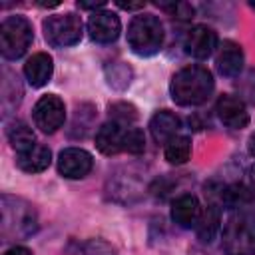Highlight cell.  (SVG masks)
<instances>
[{
    "mask_svg": "<svg viewBox=\"0 0 255 255\" xmlns=\"http://www.w3.org/2000/svg\"><path fill=\"white\" fill-rule=\"evenodd\" d=\"M213 90V74L199 64H189L177 70L169 82V94L177 106H201L211 98Z\"/></svg>",
    "mask_w": 255,
    "mask_h": 255,
    "instance_id": "obj_1",
    "label": "cell"
},
{
    "mask_svg": "<svg viewBox=\"0 0 255 255\" xmlns=\"http://www.w3.org/2000/svg\"><path fill=\"white\" fill-rule=\"evenodd\" d=\"M163 24L155 14H137L128 26V46L135 56H155L163 46Z\"/></svg>",
    "mask_w": 255,
    "mask_h": 255,
    "instance_id": "obj_2",
    "label": "cell"
},
{
    "mask_svg": "<svg viewBox=\"0 0 255 255\" xmlns=\"http://www.w3.org/2000/svg\"><path fill=\"white\" fill-rule=\"evenodd\" d=\"M223 251L227 255H255V215L233 211L223 223Z\"/></svg>",
    "mask_w": 255,
    "mask_h": 255,
    "instance_id": "obj_3",
    "label": "cell"
},
{
    "mask_svg": "<svg viewBox=\"0 0 255 255\" xmlns=\"http://www.w3.org/2000/svg\"><path fill=\"white\" fill-rule=\"evenodd\" d=\"M34 30L26 16L14 14L0 24V52L6 60L22 58L32 46Z\"/></svg>",
    "mask_w": 255,
    "mask_h": 255,
    "instance_id": "obj_4",
    "label": "cell"
},
{
    "mask_svg": "<svg viewBox=\"0 0 255 255\" xmlns=\"http://www.w3.org/2000/svg\"><path fill=\"white\" fill-rule=\"evenodd\" d=\"M42 28H44L46 42L54 48L74 46L82 40V34H84V24H82L80 16H76L72 12L48 16L42 22Z\"/></svg>",
    "mask_w": 255,
    "mask_h": 255,
    "instance_id": "obj_5",
    "label": "cell"
},
{
    "mask_svg": "<svg viewBox=\"0 0 255 255\" xmlns=\"http://www.w3.org/2000/svg\"><path fill=\"white\" fill-rule=\"evenodd\" d=\"M32 118L36 128L44 133H54L64 126L66 120V106L56 94H46L42 96L32 110Z\"/></svg>",
    "mask_w": 255,
    "mask_h": 255,
    "instance_id": "obj_6",
    "label": "cell"
},
{
    "mask_svg": "<svg viewBox=\"0 0 255 255\" xmlns=\"http://www.w3.org/2000/svg\"><path fill=\"white\" fill-rule=\"evenodd\" d=\"M219 46V40H217V34L213 28L205 26V24H197L193 26L187 36H185V42H183V48H185V54L195 58V60H207Z\"/></svg>",
    "mask_w": 255,
    "mask_h": 255,
    "instance_id": "obj_7",
    "label": "cell"
},
{
    "mask_svg": "<svg viewBox=\"0 0 255 255\" xmlns=\"http://www.w3.org/2000/svg\"><path fill=\"white\" fill-rule=\"evenodd\" d=\"M94 167V157L82 147H66L58 155V171L68 179H82Z\"/></svg>",
    "mask_w": 255,
    "mask_h": 255,
    "instance_id": "obj_8",
    "label": "cell"
},
{
    "mask_svg": "<svg viewBox=\"0 0 255 255\" xmlns=\"http://www.w3.org/2000/svg\"><path fill=\"white\" fill-rule=\"evenodd\" d=\"M122 32V22L112 10H98L88 18V34L98 44H112Z\"/></svg>",
    "mask_w": 255,
    "mask_h": 255,
    "instance_id": "obj_9",
    "label": "cell"
},
{
    "mask_svg": "<svg viewBox=\"0 0 255 255\" xmlns=\"http://www.w3.org/2000/svg\"><path fill=\"white\" fill-rule=\"evenodd\" d=\"M215 112L219 122L231 129H243L249 124V112L245 108V102L237 96H231V94L219 96L215 104Z\"/></svg>",
    "mask_w": 255,
    "mask_h": 255,
    "instance_id": "obj_10",
    "label": "cell"
},
{
    "mask_svg": "<svg viewBox=\"0 0 255 255\" xmlns=\"http://www.w3.org/2000/svg\"><path fill=\"white\" fill-rule=\"evenodd\" d=\"M14 201H16V209L12 211L10 205L2 199V229L12 225V221H16L12 233L26 237V235H30L36 229V211H34V207L30 203H26L22 199L14 197Z\"/></svg>",
    "mask_w": 255,
    "mask_h": 255,
    "instance_id": "obj_11",
    "label": "cell"
},
{
    "mask_svg": "<svg viewBox=\"0 0 255 255\" xmlns=\"http://www.w3.org/2000/svg\"><path fill=\"white\" fill-rule=\"evenodd\" d=\"M215 64H217L219 74H223L225 78H239V74L243 72V64H245L243 48L233 40L219 42Z\"/></svg>",
    "mask_w": 255,
    "mask_h": 255,
    "instance_id": "obj_12",
    "label": "cell"
},
{
    "mask_svg": "<svg viewBox=\"0 0 255 255\" xmlns=\"http://www.w3.org/2000/svg\"><path fill=\"white\" fill-rule=\"evenodd\" d=\"M201 203L193 193H181L171 203V219L175 225L183 229H195L199 217H201Z\"/></svg>",
    "mask_w": 255,
    "mask_h": 255,
    "instance_id": "obj_13",
    "label": "cell"
},
{
    "mask_svg": "<svg viewBox=\"0 0 255 255\" xmlns=\"http://www.w3.org/2000/svg\"><path fill=\"white\" fill-rule=\"evenodd\" d=\"M126 124L120 122H106L96 131V147L104 155H118L124 151V135H126Z\"/></svg>",
    "mask_w": 255,
    "mask_h": 255,
    "instance_id": "obj_14",
    "label": "cell"
},
{
    "mask_svg": "<svg viewBox=\"0 0 255 255\" xmlns=\"http://www.w3.org/2000/svg\"><path fill=\"white\" fill-rule=\"evenodd\" d=\"M52 74H54V62H52V56L46 52L32 54L24 64V76L32 88L46 86L50 82Z\"/></svg>",
    "mask_w": 255,
    "mask_h": 255,
    "instance_id": "obj_15",
    "label": "cell"
},
{
    "mask_svg": "<svg viewBox=\"0 0 255 255\" xmlns=\"http://www.w3.org/2000/svg\"><path fill=\"white\" fill-rule=\"evenodd\" d=\"M179 128H181V120L169 110H157L149 120V131L153 139L163 145L175 135H179Z\"/></svg>",
    "mask_w": 255,
    "mask_h": 255,
    "instance_id": "obj_16",
    "label": "cell"
},
{
    "mask_svg": "<svg viewBox=\"0 0 255 255\" xmlns=\"http://www.w3.org/2000/svg\"><path fill=\"white\" fill-rule=\"evenodd\" d=\"M50 161H52V151L48 145L42 143H36L32 149L16 155V165L26 173H40L48 169Z\"/></svg>",
    "mask_w": 255,
    "mask_h": 255,
    "instance_id": "obj_17",
    "label": "cell"
},
{
    "mask_svg": "<svg viewBox=\"0 0 255 255\" xmlns=\"http://www.w3.org/2000/svg\"><path fill=\"white\" fill-rule=\"evenodd\" d=\"M219 227H221V209L217 203H209L201 211V217L195 225V233L203 243H211Z\"/></svg>",
    "mask_w": 255,
    "mask_h": 255,
    "instance_id": "obj_18",
    "label": "cell"
},
{
    "mask_svg": "<svg viewBox=\"0 0 255 255\" xmlns=\"http://www.w3.org/2000/svg\"><path fill=\"white\" fill-rule=\"evenodd\" d=\"M6 133H8V141H10L12 149L16 151V155L18 153H24V151H28V149H32L36 145V135H34L32 128L26 126L24 122L10 124V128H8Z\"/></svg>",
    "mask_w": 255,
    "mask_h": 255,
    "instance_id": "obj_19",
    "label": "cell"
},
{
    "mask_svg": "<svg viewBox=\"0 0 255 255\" xmlns=\"http://www.w3.org/2000/svg\"><path fill=\"white\" fill-rule=\"evenodd\" d=\"M191 155V139L187 135H175L163 145V157L171 165H181Z\"/></svg>",
    "mask_w": 255,
    "mask_h": 255,
    "instance_id": "obj_20",
    "label": "cell"
},
{
    "mask_svg": "<svg viewBox=\"0 0 255 255\" xmlns=\"http://www.w3.org/2000/svg\"><path fill=\"white\" fill-rule=\"evenodd\" d=\"M106 78L108 84L116 90H126L131 82V68L124 62H116L112 66H106Z\"/></svg>",
    "mask_w": 255,
    "mask_h": 255,
    "instance_id": "obj_21",
    "label": "cell"
},
{
    "mask_svg": "<svg viewBox=\"0 0 255 255\" xmlns=\"http://www.w3.org/2000/svg\"><path fill=\"white\" fill-rule=\"evenodd\" d=\"M145 149V135L139 128L128 126L126 128V135H124V151L131 153V155H139Z\"/></svg>",
    "mask_w": 255,
    "mask_h": 255,
    "instance_id": "obj_22",
    "label": "cell"
},
{
    "mask_svg": "<svg viewBox=\"0 0 255 255\" xmlns=\"http://www.w3.org/2000/svg\"><path fill=\"white\" fill-rule=\"evenodd\" d=\"M110 118H112L114 122H120V124L129 126L131 122H135L137 112H135V108H133L131 104H128V102H114V104H110Z\"/></svg>",
    "mask_w": 255,
    "mask_h": 255,
    "instance_id": "obj_23",
    "label": "cell"
},
{
    "mask_svg": "<svg viewBox=\"0 0 255 255\" xmlns=\"http://www.w3.org/2000/svg\"><path fill=\"white\" fill-rule=\"evenodd\" d=\"M84 255H118V251L104 239H88L84 243Z\"/></svg>",
    "mask_w": 255,
    "mask_h": 255,
    "instance_id": "obj_24",
    "label": "cell"
},
{
    "mask_svg": "<svg viewBox=\"0 0 255 255\" xmlns=\"http://www.w3.org/2000/svg\"><path fill=\"white\" fill-rule=\"evenodd\" d=\"M237 90H239V94H241L249 104H255V72L245 74L243 80H239ZM243 98H241V100H243Z\"/></svg>",
    "mask_w": 255,
    "mask_h": 255,
    "instance_id": "obj_25",
    "label": "cell"
},
{
    "mask_svg": "<svg viewBox=\"0 0 255 255\" xmlns=\"http://www.w3.org/2000/svg\"><path fill=\"white\" fill-rule=\"evenodd\" d=\"M78 6L80 8H84V10H96L98 12V8H104L106 6V0H92V2H84V0H78Z\"/></svg>",
    "mask_w": 255,
    "mask_h": 255,
    "instance_id": "obj_26",
    "label": "cell"
},
{
    "mask_svg": "<svg viewBox=\"0 0 255 255\" xmlns=\"http://www.w3.org/2000/svg\"><path fill=\"white\" fill-rule=\"evenodd\" d=\"M122 10H128V12H133V10H141L143 6H145V2H122V0H118L116 2Z\"/></svg>",
    "mask_w": 255,
    "mask_h": 255,
    "instance_id": "obj_27",
    "label": "cell"
},
{
    "mask_svg": "<svg viewBox=\"0 0 255 255\" xmlns=\"http://www.w3.org/2000/svg\"><path fill=\"white\" fill-rule=\"evenodd\" d=\"M4 255H32V251H30L28 247H24V245H14V247H10Z\"/></svg>",
    "mask_w": 255,
    "mask_h": 255,
    "instance_id": "obj_28",
    "label": "cell"
},
{
    "mask_svg": "<svg viewBox=\"0 0 255 255\" xmlns=\"http://www.w3.org/2000/svg\"><path fill=\"white\" fill-rule=\"evenodd\" d=\"M36 4H38V6H42V8H54V6H58L60 2L56 0V2H36Z\"/></svg>",
    "mask_w": 255,
    "mask_h": 255,
    "instance_id": "obj_29",
    "label": "cell"
},
{
    "mask_svg": "<svg viewBox=\"0 0 255 255\" xmlns=\"http://www.w3.org/2000/svg\"><path fill=\"white\" fill-rule=\"evenodd\" d=\"M249 151H251V153L255 155V133H253V135L249 137Z\"/></svg>",
    "mask_w": 255,
    "mask_h": 255,
    "instance_id": "obj_30",
    "label": "cell"
},
{
    "mask_svg": "<svg viewBox=\"0 0 255 255\" xmlns=\"http://www.w3.org/2000/svg\"><path fill=\"white\" fill-rule=\"evenodd\" d=\"M249 179H251V183H253V187H255V163L249 167Z\"/></svg>",
    "mask_w": 255,
    "mask_h": 255,
    "instance_id": "obj_31",
    "label": "cell"
},
{
    "mask_svg": "<svg viewBox=\"0 0 255 255\" xmlns=\"http://www.w3.org/2000/svg\"><path fill=\"white\" fill-rule=\"evenodd\" d=\"M249 6H251V10H255V2H249Z\"/></svg>",
    "mask_w": 255,
    "mask_h": 255,
    "instance_id": "obj_32",
    "label": "cell"
}]
</instances>
